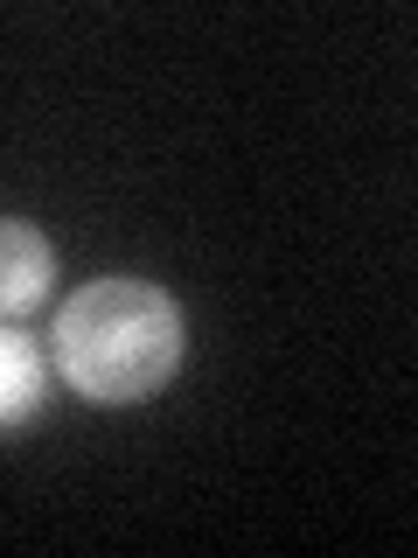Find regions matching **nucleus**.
I'll use <instances>...</instances> for the list:
<instances>
[{
  "instance_id": "f257e3e1",
  "label": "nucleus",
  "mask_w": 418,
  "mask_h": 558,
  "mask_svg": "<svg viewBox=\"0 0 418 558\" xmlns=\"http://www.w3.org/2000/svg\"><path fill=\"white\" fill-rule=\"evenodd\" d=\"M57 363L98 405L147 398L182 363V307L147 279H91L57 314Z\"/></svg>"
},
{
  "instance_id": "f03ea898",
  "label": "nucleus",
  "mask_w": 418,
  "mask_h": 558,
  "mask_svg": "<svg viewBox=\"0 0 418 558\" xmlns=\"http://www.w3.org/2000/svg\"><path fill=\"white\" fill-rule=\"evenodd\" d=\"M49 272H57V252H49V238L35 231V223L0 217V314L42 307Z\"/></svg>"
},
{
  "instance_id": "7ed1b4c3",
  "label": "nucleus",
  "mask_w": 418,
  "mask_h": 558,
  "mask_svg": "<svg viewBox=\"0 0 418 558\" xmlns=\"http://www.w3.org/2000/svg\"><path fill=\"white\" fill-rule=\"evenodd\" d=\"M42 356H35V342L28 336H14V328H0V433L8 426H22V418L42 405Z\"/></svg>"
}]
</instances>
